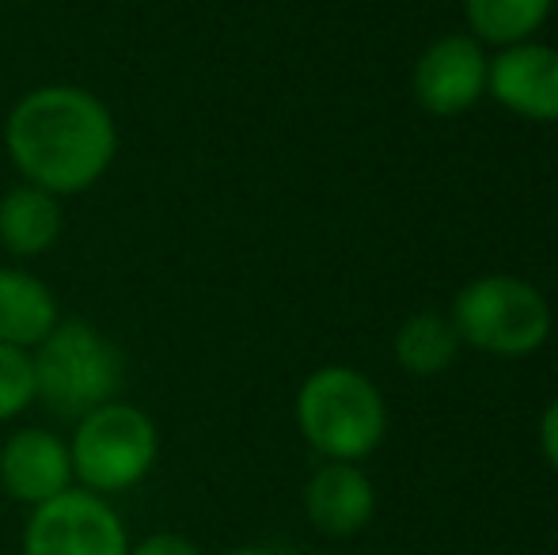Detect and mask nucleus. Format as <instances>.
I'll return each instance as SVG.
<instances>
[{
  "label": "nucleus",
  "instance_id": "7",
  "mask_svg": "<svg viewBox=\"0 0 558 555\" xmlns=\"http://www.w3.org/2000/svg\"><path fill=\"white\" fill-rule=\"evenodd\" d=\"M486 58L483 43L471 35H445L422 50L414 65V96L429 114H463L486 96Z\"/></svg>",
  "mask_w": 558,
  "mask_h": 555
},
{
  "label": "nucleus",
  "instance_id": "4",
  "mask_svg": "<svg viewBox=\"0 0 558 555\" xmlns=\"http://www.w3.org/2000/svg\"><path fill=\"white\" fill-rule=\"evenodd\" d=\"M452 327L460 342L494 358L536 354L551 335V309L536 286L513 275H483L456 293Z\"/></svg>",
  "mask_w": 558,
  "mask_h": 555
},
{
  "label": "nucleus",
  "instance_id": "12",
  "mask_svg": "<svg viewBox=\"0 0 558 555\" xmlns=\"http://www.w3.org/2000/svg\"><path fill=\"white\" fill-rule=\"evenodd\" d=\"M61 324L53 289L27 270L0 267V342L35 350Z\"/></svg>",
  "mask_w": 558,
  "mask_h": 555
},
{
  "label": "nucleus",
  "instance_id": "17",
  "mask_svg": "<svg viewBox=\"0 0 558 555\" xmlns=\"http://www.w3.org/2000/svg\"><path fill=\"white\" fill-rule=\"evenodd\" d=\"M539 445H544L547 464L558 472V400H551V408H547L544 419H539Z\"/></svg>",
  "mask_w": 558,
  "mask_h": 555
},
{
  "label": "nucleus",
  "instance_id": "1",
  "mask_svg": "<svg viewBox=\"0 0 558 555\" xmlns=\"http://www.w3.org/2000/svg\"><path fill=\"white\" fill-rule=\"evenodd\" d=\"M4 148L31 186L69 198L107 176L118 156V126L88 88L43 84L4 119Z\"/></svg>",
  "mask_w": 558,
  "mask_h": 555
},
{
  "label": "nucleus",
  "instance_id": "13",
  "mask_svg": "<svg viewBox=\"0 0 558 555\" xmlns=\"http://www.w3.org/2000/svg\"><path fill=\"white\" fill-rule=\"evenodd\" d=\"M555 0H463L471 38L490 46H517L532 43L539 27L551 15Z\"/></svg>",
  "mask_w": 558,
  "mask_h": 555
},
{
  "label": "nucleus",
  "instance_id": "9",
  "mask_svg": "<svg viewBox=\"0 0 558 555\" xmlns=\"http://www.w3.org/2000/svg\"><path fill=\"white\" fill-rule=\"evenodd\" d=\"M0 483L15 503H27L31 510L50 503L73 483L69 445L43 426L15 430L0 449Z\"/></svg>",
  "mask_w": 558,
  "mask_h": 555
},
{
  "label": "nucleus",
  "instance_id": "8",
  "mask_svg": "<svg viewBox=\"0 0 558 555\" xmlns=\"http://www.w3.org/2000/svg\"><path fill=\"white\" fill-rule=\"evenodd\" d=\"M486 92L517 119L558 122V50L544 43L498 50L486 69Z\"/></svg>",
  "mask_w": 558,
  "mask_h": 555
},
{
  "label": "nucleus",
  "instance_id": "18",
  "mask_svg": "<svg viewBox=\"0 0 558 555\" xmlns=\"http://www.w3.org/2000/svg\"><path fill=\"white\" fill-rule=\"evenodd\" d=\"M225 555H274V552H266V548H232V552H225Z\"/></svg>",
  "mask_w": 558,
  "mask_h": 555
},
{
  "label": "nucleus",
  "instance_id": "16",
  "mask_svg": "<svg viewBox=\"0 0 558 555\" xmlns=\"http://www.w3.org/2000/svg\"><path fill=\"white\" fill-rule=\"evenodd\" d=\"M130 555H202L198 544H191L179 533H156L148 541H141Z\"/></svg>",
  "mask_w": 558,
  "mask_h": 555
},
{
  "label": "nucleus",
  "instance_id": "3",
  "mask_svg": "<svg viewBox=\"0 0 558 555\" xmlns=\"http://www.w3.org/2000/svg\"><path fill=\"white\" fill-rule=\"evenodd\" d=\"M296 426L327 460L357 464L384 442L388 408L365 373L350 365H324L296 393Z\"/></svg>",
  "mask_w": 558,
  "mask_h": 555
},
{
  "label": "nucleus",
  "instance_id": "2",
  "mask_svg": "<svg viewBox=\"0 0 558 555\" xmlns=\"http://www.w3.org/2000/svg\"><path fill=\"white\" fill-rule=\"evenodd\" d=\"M35 393L53 415L84 419L118 396L125 377L122 350L84 319H61L31 354Z\"/></svg>",
  "mask_w": 558,
  "mask_h": 555
},
{
  "label": "nucleus",
  "instance_id": "14",
  "mask_svg": "<svg viewBox=\"0 0 558 555\" xmlns=\"http://www.w3.org/2000/svg\"><path fill=\"white\" fill-rule=\"evenodd\" d=\"M456 354H460V335L452 319L437 312H418L396 331V358L414 377H437L456 362Z\"/></svg>",
  "mask_w": 558,
  "mask_h": 555
},
{
  "label": "nucleus",
  "instance_id": "11",
  "mask_svg": "<svg viewBox=\"0 0 558 555\" xmlns=\"http://www.w3.org/2000/svg\"><path fill=\"white\" fill-rule=\"evenodd\" d=\"M65 232L61 198L43 186L20 183L0 198V248L15 260L46 255Z\"/></svg>",
  "mask_w": 558,
  "mask_h": 555
},
{
  "label": "nucleus",
  "instance_id": "10",
  "mask_svg": "<svg viewBox=\"0 0 558 555\" xmlns=\"http://www.w3.org/2000/svg\"><path fill=\"white\" fill-rule=\"evenodd\" d=\"M304 510L308 521L327 536H353L373 521L376 491L357 464L327 460L304 487Z\"/></svg>",
  "mask_w": 558,
  "mask_h": 555
},
{
  "label": "nucleus",
  "instance_id": "6",
  "mask_svg": "<svg viewBox=\"0 0 558 555\" xmlns=\"http://www.w3.org/2000/svg\"><path fill=\"white\" fill-rule=\"evenodd\" d=\"M23 555H130V536L107 498L69 487L35 506L23 529Z\"/></svg>",
  "mask_w": 558,
  "mask_h": 555
},
{
  "label": "nucleus",
  "instance_id": "15",
  "mask_svg": "<svg viewBox=\"0 0 558 555\" xmlns=\"http://www.w3.org/2000/svg\"><path fill=\"white\" fill-rule=\"evenodd\" d=\"M38 400L35 393V362L31 350L4 347L0 342V422L23 415Z\"/></svg>",
  "mask_w": 558,
  "mask_h": 555
},
{
  "label": "nucleus",
  "instance_id": "5",
  "mask_svg": "<svg viewBox=\"0 0 558 555\" xmlns=\"http://www.w3.org/2000/svg\"><path fill=\"white\" fill-rule=\"evenodd\" d=\"M69 457L84 491H96V495L130 491L153 472L160 457V430L141 408L111 400L76 419Z\"/></svg>",
  "mask_w": 558,
  "mask_h": 555
}]
</instances>
